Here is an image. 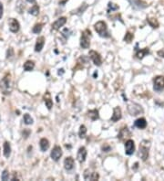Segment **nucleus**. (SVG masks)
Here are the masks:
<instances>
[{"label": "nucleus", "mask_w": 164, "mask_h": 181, "mask_svg": "<svg viewBox=\"0 0 164 181\" xmlns=\"http://www.w3.org/2000/svg\"><path fill=\"white\" fill-rule=\"evenodd\" d=\"M0 90L3 94L8 95L12 92V82L10 74H7L0 82Z\"/></svg>", "instance_id": "f257e3e1"}, {"label": "nucleus", "mask_w": 164, "mask_h": 181, "mask_svg": "<svg viewBox=\"0 0 164 181\" xmlns=\"http://www.w3.org/2000/svg\"><path fill=\"white\" fill-rule=\"evenodd\" d=\"M95 30L97 31V33L100 36L103 37V38H109V34L108 32V28H107V24H106L104 21H99L94 26Z\"/></svg>", "instance_id": "f03ea898"}, {"label": "nucleus", "mask_w": 164, "mask_h": 181, "mask_svg": "<svg viewBox=\"0 0 164 181\" xmlns=\"http://www.w3.org/2000/svg\"><path fill=\"white\" fill-rule=\"evenodd\" d=\"M90 37H91V32L89 29H86L83 31L80 38L81 48H83V49H88L89 45H90Z\"/></svg>", "instance_id": "7ed1b4c3"}, {"label": "nucleus", "mask_w": 164, "mask_h": 181, "mask_svg": "<svg viewBox=\"0 0 164 181\" xmlns=\"http://www.w3.org/2000/svg\"><path fill=\"white\" fill-rule=\"evenodd\" d=\"M150 142L143 140L140 145V156L141 157L142 160H147L148 157H149V148H150Z\"/></svg>", "instance_id": "20e7f679"}, {"label": "nucleus", "mask_w": 164, "mask_h": 181, "mask_svg": "<svg viewBox=\"0 0 164 181\" xmlns=\"http://www.w3.org/2000/svg\"><path fill=\"white\" fill-rule=\"evenodd\" d=\"M128 111H129L130 114L133 115V116H136V115L143 113V109H142L141 106L138 103H132L128 105Z\"/></svg>", "instance_id": "39448f33"}, {"label": "nucleus", "mask_w": 164, "mask_h": 181, "mask_svg": "<svg viewBox=\"0 0 164 181\" xmlns=\"http://www.w3.org/2000/svg\"><path fill=\"white\" fill-rule=\"evenodd\" d=\"M89 58L91 59V61H93V63L97 66H100L102 64V60H101V56L99 55V53H98L97 51L94 50H90L89 51Z\"/></svg>", "instance_id": "423d86ee"}, {"label": "nucleus", "mask_w": 164, "mask_h": 181, "mask_svg": "<svg viewBox=\"0 0 164 181\" xmlns=\"http://www.w3.org/2000/svg\"><path fill=\"white\" fill-rule=\"evenodd\" d=\"M154 90L156 92H161L164 89V76H158L154 79Z\"/></svg>", "instance_id": "0eeeda50"}, {"label": "nucleus", "mask_w": 164, "mask_h": 181, "mask_svg": "<svg viewBox=\"0 0 164 181\" xmlns=\"http://www.w3.org/2000/svg\"><path fill=\"white\" fill-rule=\"evenodd\" d=\"M135 151V145H134V142L129 139L128 141H126L125 143V153L126 155L128 156H131L132 154L134 153Z\"/></svg>", "instance_id": "6e6552de"}, {"label": "nucleus", "mask_w": 164, "mask_h": 181, "mask_svg": "<svg viewBox=\"0 0 164 181\" xmlns=\"http://www.w3.org/2000/svg\"><path fill=\"white\" fill-rule=\"evenodd\" d=\"M51 158L53 159L54 161H59V158L61 157L62 156V149L60 146H55L53 148V150L51 151Z\"/></svg>", "instance_id": "1a4fd4ad"}, {"label": "nucleus", "mask_w": 164, "mask_h": 181, "mask_svg": "<svg viewBox=\"0 0 164 181\" xmlns=\"http://www.w3.org/2000/svg\"><path fill=\"white\" fill-rule=\"evenodd\" d=\"M20 29V25L19 22L15 18H10L9 19V29L11 32L13 33H17L18 32V30Z\"/></svg>", "instance_id": "9d476101"}, {"label": "nucleus", "mask_w": 164, "mask_h": 181, "mask_svg": "<svg viewBox=\"0 0 164 181\" xmlns=\"http://www.w3.org/2000/svg\"><path fill=\"white\" fill-rule=\"evenodd\" d=\"M86 157H87V150H86V148L82 146L78 149V161L79 163H83V162H85L86 160Z\"/></svg>", "instance_id": "9b49d317"}, {"label": "nucleus", "mask_w": 164, "mask_h": 181, "mask_svg": "<svg viewBox=\"0 0 164 181\" xmlns=\"http://www.w3.org/2000/svg\"><path fill=\"white\" fill-rule=\"evenodd\" d=\"M66 22H67V18H65V17L59 18V19H57L55 22L52 24V28H53V29L57 30V29H59L61 27L64 26L66 24Z\"/></svg>", "instance_id": "f8f14e48"}, {"label": "nucleus", "mask_w": 164, "mask_h": 181, "mask_svg": "<svg viewBox=\"0 0 164 181\" xmlns=\"http://www.w3.org/2000/svg\"><path fill=\"white\" fill-rule=\"evenodd\" d=\"M84 178L86 180H98L99 178V176L97 172H90L88 170H86L84 174Z\"/></svg>", "instance_id": "ddd939ff"}, {"label": "nucleus", "mask_w": 164, "mask_h": 181, "mask_svg": "<svg viewBox=\"0 0 164 181\" xmlns=\"http://www.w3.org/2000/svg\"><path fill=\"white\" fill-rule=\"evenodd\" d=\"M130 136H131V134H130V132L129 131V129L127 128V127H123V128L120 130L119 134L118 135V137L121 141L125 140L126 138H130Z\"/></svg>", "instance_id": "4468645a"}, {"label": "nucleus", "mask_w": 164, "mask_h": 181, "mask_svg": "<svg viewBox=\"0 0 164 181\" xmlns=\"http://www.w3.org/2000/svg\"><path fill=\"white\" fill-rule=\"evenodd\" d=\"M45 44V38L44 37H39V38L36 39V43L35 46V51L36 52H40L42 50Z\"/></svg>", "instance_id": "2eb2a0df"}, {"label": "nucleus", "mask_w": 164, "mask_h": 181, "mask_svg": "<svg viewBox=\"0 0 164 181\" xmlns=\"http://www.w3.org/2000/svg\"><path fill=\"white\" fill-rule=\"evenodd\" d=\"M64 167L66 170H71L74 167V159L71 157H68L65 159Z\"/></svg>", "instance_id": "dca6fc26"}, {"label": "nucleus", "mask_w": 164, "mask_h": 181, "mask_svg": "<svg viewBox=\"0 0 164 181\" xmlns=\"http://www.w3.org/2000/svg\"><path fill=\"white\" fill-rule=\"evenodd\" d=\"M120 118H121V110L119 107H115L114 112H113V115L111 117V121L118 122Z\"/></svg>", "instance_id": "f3484780"}, {"label": "nucleus", "mask_w": 164, "mask_h": 181, "mask_svg": "<svg viewBox=\"0 0 164 181\" xmlns=\"http://www.w3.org/2000/svg\"><path fill=\"white\" fill-rule=\"evenodd\" d=\"M134 125L137 127V128L144 129L145 127L147 126V122H146L145 118H140V119H137V120L135 121Z\"/></svg>", "instance_id": "a211bd4d"}, {"label": "nucleus", "mask_w": 164, "mask_h": 181, "mask_svg": "<svg viewBox=\"0 0 164 181\" xmlns=\"http://www.w3.org/2000/svg\"><path fill=\"white\" fill-rule=\"evenodd\" d=\"M44 101H45V103L47 105V109L50 110L52 108V106H53V102H52L51 97H50V93L49 92L46 93V94L44 95Z\"/></svg>", "instance_id": "6ab92c4d"}, {"label": "nucleus", "mask_w": 164, "mask_h": 181, "mask_svg": "<svg viewBox=\"0 0 164 181\" xmlns=\"http://www.w3.org/2000/svg\"><path fill=\"white\" fill-rule=\"evenodd\" d=\"M39 145H40L41 151H43V152L47 151V149L49 148V142L47 139H46V138H42V139L40 140Z\"/></svg>", "instance_id": "aec40b11"}, {"label": "nucleus", "mask_w": 164, "mask_h": 181, "mask_svg": "<svg viewBox=\"0 0 164 181\" xmlns=\"http://www.w3.org/2000/svg\"><path fill=\"white\" fill-rule=\"evenodd\" d=\"M88 117L89 118H90L92 121H96V120H98L99 119V111L98 110H90V111H88Z\"/></svg>", "instance_id": "412c9836"}, {"label": "nucleus", "mask_w": 164, "mask_h": 181, "mask_svg": "<svg viewBox=\"0 0 164 181\" xmlns=\"http://www.w3.org/2000/svg\"><path fill=\"white\" fill-rule=\"evenodd\" d=\"M4 156L6 157H9L10 153H11V147H10V145L8 142H5L4 143Z\"/></svg>", "instance_id": "4be33fe9"}, {"label": "nucleus", "mask_w": 164, "mask_h": 181, "mask_svg": "<svg viewBox=\"0 0 164 181\" xmlns=\"http://www.w3.org/2000/svg\"><path fill=\"white\" fill-rule=\"evenodd\" d=\"M149 53H150V50L148 49V48H145V49L140 50H139L138 52H137L136 56L138 59H143L147 54H149Z\"/></svg>", "instance_id": "5701e85b"}, {"label": "nucleus", "mask_w": 164, "mask_h": 181, "mask_svg": "<svg viewBox=\"0 0 164 181\" xmlns=\"http://www.w3.org/2000/svg\"><path fill=\"white\" fill-rule=\"evenodd\" d=\"M34 67H35L34 61H26V63L24 64V70L26 71H30L33 70Z\"/></svg>", "instance_id": "b1692460"}, {"label": "nucleus", "mask_w": 164, "mask_h": 181, "mask_svg": "<svg viewBox=\"0 0 164 181\" xmlns=\"http://www.w3.org/2000/svg\"><path fill=\"white\" fill-rule=\"evenodd\" d=\"M28 13L33 16H38L39 13V7L38 5H34V6L28 10Z\"/></svg>", "instance_id": "393cba45"}, {"label": "nucleus", "mask_w": 164, "mask_h": 181, "mask_svg": "<svg viewBox=\"0 0 164 181\" xmlns=\"http://www.w3.org/2000/svg\"><path fill=\"white\" fill-rule=\"evenodd\" d=\"M87 134V128L85 125H81L79 127V131H78V135L80 138H84L86 136Z\"/></svg>", "instance_id": "a878e982"}, {"label": "nucleus", "mask_w": 164, "mask_h": 181, "mask_svg": "<svg viewBox=\"0 0 164 181\" xmlns=\"http://www.w3.org/2000/svg\"><path fill=\"white\" fill-rule=\"evenodd\" d=\"M42 28H43V24H36L34 27H33V29H32V31H33V33H35V34H38V33H40L41 32V30H42Z\"/></svg>", "instance_id": "bb28decb"}, {"label": "nucleus", "mask_w": 164, "mask_h": 181, "mask_svg": "<svg viewBox=\"0 0 164 181\" xmlns=\"http://www.w3.org/2000/svg\"><path fill=\"white\" fill-rule=\"evenodd\" d=\"M24 122L26 125H32L33 124V119L31 118V116L28 114H26L24 115Z\"/></svg>", "instance_id": "cd10ccee"}, {"label": "nucleus", "mask_w": 164, "mask_h": 181, "mask_svg": "<svg viewBox=\"0 0 164 181\" xmlns=\"http://www.w3.org/2000/svg\"><path fill=\"white\" fill-rule=\"evenodd\" d=\"M148 22H149V24L152 27V28H158L159 27V23L156 18H148Z\"/></svg>", "instance_id": "c85d7f7f"}, {"label": "nucleus", "mask_w": 164, "mask_h": 181, "mask_svg": "<svg viewBox=\"0 0 164 181\" xmlns=\"http://www.w3.org/2000/svg\"><path fill=\"white\" fill-rule=\"evenodd\" d=\"M133 38H134L133 34H131L130 32H127L125 37H124V40L126 42H128V43H130V42H131V40L133 39Z\"/></svg>", "instance_id": "c756f323"}, {"label": "nucleus", "mask_w": 164, "mask_h": 181, "mask_svg": "<svg viewBox=\"0 0 164 181\" xmlns=\"http://www.w3.org/2000/svg\"><path fill=\"white\" fill-rule=\"evenodd\" d=\"M1 178H2V180H5V181L9 178V173L7 170H4L2 175H1Z\"/></svg>", "instance_id": "7c9ffc66"}, {"label": "nucleus", "mask_w": 164, "mask_h": 181, "mask_svg": "<svg viewBox=\"0 0 164 181\" xmlns=\"http://www.w3.org/2000/svg\"><path fill=\"white\" fill-rule=\"evenodd\" d=\"M117 9H119V6H117V5H115L113 3H109V10H108L109 12L110 11V10L113 11V10H117Z\"/></svg>", "instance_id": "2f4dec72"}, {"label": "nucleus", "mask_w": 164, "mask_h": 181, "mask_svg": "<svg viewBox=\"0 0 164 181\" xmlns=\"http://www.w3.org/2000/svg\"><path fill=\"white\" fill-rule=\"evenodd\" d=\"M13 55H14L13 49H12V48H10V49L7 50V59H10V58H11Z\"/></svg>", "instance_id": "473e14b6"}, {"label": "nucleus", "mask_w": 164, "mask_h": 181, "mask_svg": "<svg viewBox=\"0 0 164 181\" xmlns=\"http://www.w3.org/2000/svg\"><path fill=\"white\" fill-rule=\"evenodd\" d=\"M102 150H103L104 152H109V151L110 150V146H108V145H105V146H102Z\"/></svg>", "instance_id": "72a5a7b5"}, {"label": "nucleus", "mask_w": 164, "mask_h": 181, "mask_svg": "<svg viewBox=\"0 0 164 181\" xmlns=\"http://www.w3.org/2000/svg\"><path fill=\"white\" fill-rule=\"evenodd\" d=\"M3 16V5L0 3V18H2Z\"/></svg>", "instance_id": "f704fd0d"}, {"label": "nucleus", "mask_w": 164, "mask_h": 181, "mask_svg": "<svg viewBox=\"0 0 164 181\" xmlns=\"http://www.w3.org/2000/svg\"><path fill=\"white\" fill-rule=\"evenodd\" d=\"M29 133H30V131H29V130H26V132H24V133H23V135H25V137L26 138V137H28V135H29Z\"/></svg>", "instance_id": "c9c22d12"}, {"label": "nucleus", "mask_w": 164, "mask_h": 181, "mask_svg": "<svg viewBox=\"0 0 164 181\" xmlns=\"http://www.w3.org/2000/svg\"><path fill=\"white\" fill-rule=\"evenodd\" d=\"M63 72H64L63 71V69H61V70H59V74H62Z\"/></svg>", "instance_id": "e433bc0d"}, {"label": "nucleus", "mask_w": 164, "mask_h": 181, "mask_svg": "<svg viewBox=\"0 0 164 181\" xmlns=\"http://www.w3.org/2000/svg\"><path fill=\"white\" fill-rule=\"evenodd\" d=\"M26 1L29 2V3H33V2H35V0H26Z\"/></svg>", "instance_id": "4c0bfd02"}, {"label": "nucleus", "mask_w": 164, "mask_h": 181, "mask_svg": "<svg viewBox=\"0 0 164 181\" xmlns=\"http://www.w3.org/2000/svg\"><path fill=\"white\" fill-rule=\"evenodd\" d=\"M96 76H98V73H97V72H95V74H94V77H96Z\"/></svg>", "instance_id": "58836bf2"}]
</instances>
